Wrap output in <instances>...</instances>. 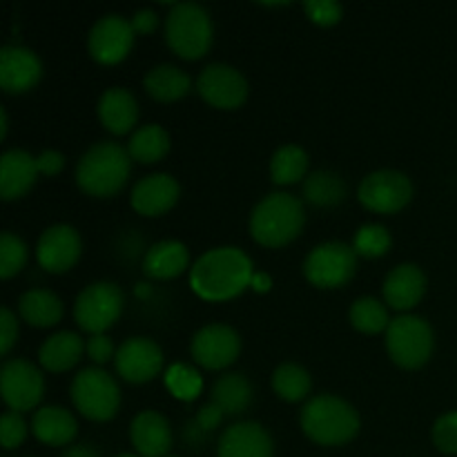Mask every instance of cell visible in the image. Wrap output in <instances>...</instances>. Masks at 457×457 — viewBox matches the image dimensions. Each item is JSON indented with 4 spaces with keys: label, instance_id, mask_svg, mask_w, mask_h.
I'll list each match as a JSON object with an SVG mask.
<instances>
[{
    "label": "cell",
    "instance_id": "cell-1",
    "mask_svg": "<svg viewBox=\"0 0 457 457\" xmlns=\"http://www.w3.org/2000/svg\"><path fill=\"white\" fill-rule=\"evenodd\" d=\"M253 281V262L237 245H221L201 254L190 268V286L208 302L237 297Z\"/></svg>",
    "mask_w": 457,
    "mask_h": 457
},
{
    "label": "cell",
    "instance_id": "cell-2",
    "mask_svg": "<svg viewBox=\"0 0 457 457\" xmlns=\"http://www.w3.org/2000/svg\"><path fill=\"white\" fill-rule=\"evenodd\" d=\"M132 170L128 147L114 141H98L79 159L76 183L92 196H114L125 186Z\"/></svg>",
    "mask_w": 457,
    "mask_h": 457
},
{
    "label": "cell",
    "instance_id": "cell-3",
    "mask_svg": "<svg viewBox=\"0 0 457 457\" xmlns=\"http://www.w3.org/2000/svg\"><path fill=\"white\" fill-rule=\"evenodd\" d=\"M302 431L321 446H339L360 433V413L337 395H317L299 413Z\"/></svg>",
    "mask_w": 457,
    "mask_h": 457
},
{
    "label": "cell",
    "instance_id": "cell-4",
    "mask_svg": "<svg viewBox=\"0 0 457 457\" xmlns=\"http://www.w3.org/2000/svg\"><path fill=\"white\" fill-rule=\"evenodd\" d=\"M306 214L303 204L290 192H272L254 205L250 214V235L257 244L279 248L302 232Z\"/></svg>",
    "mask_w": 457,
    "mask_h": 457
},
{
    "label": "cell",
    "instance_id": "cell-5",
    "mask_svg": "<svg viewBox=\"0 0 457 457\" xmlns=\"http://www.w3.org/2000/svg\"><path fill=\"white\" fill-rule=\"evenodd\" d=\"M165 40L174 54L195 61L212 45V21L199 3H177L165 16Z\"/></svg>",
    "mask_w": 457,
    "mask_h": 457
},
{
    "label": "cell",
    "instance_id": "cell-6",
    "mask_svg": "<svg viewBox=\"0 0 457 457\" xmlns=\"http://www.w3.org/2000/svg\"><path fill=\"white\" fill-rule=\"evenodd\" d=\"M70 397L76 411L94 422H107L114 418L120 406L119 384L98 366H87L71 379Z\"/></svg>",
    "mask_w": 457,
    "mask_h": 457
},
{
    "label": "cell",
    "instance_id": "cell-7",
    "mask_svg": "<svg viewBox=\"0 0 457 457\" xmlns=\"http://www.w3.org/2000/svg\"><path fill=\"white\" fill-rule=\"evenodd\" d=\"M436 337L427 320L420 315H400L386 328L388 357L402 369H420L433 355Z\"/></svg>",
    "mask_w": 457,
    "mask_h": 457
},
{
    "label": "cell",
    "instance_id": "cell-8",
    "mask_svg": "<svg viewBox=\"0 0 457 457\" xmlns=\"http://www.w3.org/2000/svg\"><path fill=\"white\" fill-rule=\"evenodd\" d=\"M123 312V290L114 281H94L85 286L74 303L76 324L89 335H103Z\"/></svg>",
    "mask_w": 457,
    "mask_h": 457
},
{
    "label": "cell",
    "instance_id": "cell-9",
    "mask_svg": "<svg viewBox=\"0 0 457 457\" xmlns=\"http://www.w3.org/2000/svg\"><path fill=\"white\" fill-rule=\"evenodd\" d=\"M357 253L344 241H324L303 259V275L317 288H339L355 277Z\"/></svg>",
    "mask_w": 457,
    "mask_h": 457
},
{
    "label": "cell",
    "instance_id": "cell-10",
    "mask_svg": "<svg viewBox=\"0 0 457 457\" xmlns=\"http://www.w3.org/2000/svg\"><path fill=\"white\" fill-rule=\"evenodd\" d=\"M360 204L370 212L393 214L404 208L413 196V183L400 170H375L360 183Z\"/></svg>",
    "mask_w": 457,
    "mask_h": 457
},
{
    "label": "cell",
    "instance_id": "cell-11",
    "mask_svg": "<svg viewBox=\"0 0 457 457\" xmlns=\"http://www.w3.org/2000/svg\"><path fill=\"white\" fill-rule=\"evenodd\" d=\"M0 393H3L4 404L16 413L31 411L43 400V373L40 369H36V364L22 360V357L4 361L0 369Z\"/></svg>",
    "mask_w": 457,
    "mask_h": 457
},
{
    "label": "cell",
    "instance_id": "cell-12",
    "mask_svg": "<svg viewBox=\"0 0 457 457\" xmlns=\"http://www.w3.org/2000/svg\"><path fill=\"white\" fill-rule=\"evenodd\" d=\"M196 89L210 105L219 110H237L248 98V80L228 62H210L196 79Z\"/></svg>",
    "mask_w": 457,
    "mask_h": 457
},
{
    "label": "cell",
    "instance_id": "cell-13",
    "mask_svg": "<svg viewBox=\"0 0 457 457\" xmlns=\"http://www.w3.org/2000/svg\"><path fill=\"white\" fill-rule=\"evenodd\" d=\"M134 27L119 13H105L92 25L87 34V49L94 61L114 65L123 61L134 45Z\"/></svg>",
    "mask_w": 457,
    "mask_h": 457
},
{
    "label": "cell",
    "instance_id": "cell-14",
    "mask_svg": "<svg viewBox=\"0 0 457 457\" xmlns=\"http://www.w3.org/2000/svg\"><path fill=\"white\" fill-rule=\"evenodd\" d=\"M190 353L199 366L208 370H221L230 366L241 353V337L232 326L208 324L195 333Z\"/></svg>",
    "mask_w": 457,
    "mask_h": 457
},
{
    "label": "cell",
    "instance_id": "cell-15",
    "mask_svg": "<svg viewBox=\"0 0 457 457\" xmlns=\"http://www.w3.org/2000/svg\"><path fill=\"white\" fill-rule=\"evenodd\" d=\"M114 364L125 382H150L163 369V351L150 337H129L116 348Z\"/></svg>",
    "mask_w": 457,
    "mask_h": 457
},
{
    "label": "cell",
    "instance_id": "cell-16",
    "mask_svg": "<svg viewBox=\"0 0 457 457\" xmlns=\"http://www.w3.org/2000/svg\"><path fill=\"white\" fill-rule=\"evenodd\" d=\"M83 241L76 228L67 223L49 226L36 245V259L47 272H67L80 257Z\"/></svg>",
    "mask_w": 457,
    "mask_h": 457
},
{
    "label": "cell",
    "instance_id": "cell-17",
    "mask_svg": "<svg viewBox=\"0 0 457 457\" xmlns=\"http://www.w3.org/2000/svg\"><path fill=\"white\" fill-rule=\"evenodd\" d=\"M43 76L38 54L21 45H4L0 49V87L9 94H21L34 87Z\"/></svg>",
    "mask_w": 457,
    "mask_h": 457
},
{
    "label": "cell",
    "instance_id": "cell-18",
    "mask_svg": "<svg viewBox=\"0 0 457 457\" xmlns=\"http://www.w3.org/2000/svg\"><path fill=\"white\" fill-rule=\"evenodd\" d=\"M181 195V186L177 179L168 172H154L138 179L132 187V208L145 217H159L168 212Z\"/></svg>",
    "mask_w": 457,
    "mask_h": 457
},
{
    "label": "cell",
    "instance_id": "cell-19",
    "mask_svg": "<svg viewBox=\"0 0 457 457\" xmlns=\"http://www.w3.org/2000/svg\"><path fill=\"white\" fill-rule=\"evenodd\" d=\"M275 445L259 422H237L223 431L217 445V457H272Z\"/></svg>",
    "mask_w": 457,
    "mask_h": 457
},
{
    "label": "cell",
    "instance_id": "cell-20",
    "mask_svg": "<svg viewBox=\"0 0 457 457\" xmlns=\"http://www.w3.org/2000/svg\"><path fill=\"white\" fill-rule=\"evenodd\" d=\"M129 437L141 457H165L172 449V428L156 411H141L129 424Z\"/></svg>",
    "mask_w": 457,
    "mask_h": 457
},
{
    "label": "cell",
    "instance_id": "cell-21",
    "mask_svg": "<svg viewBox=\"0 0 457 457\" xmlns=\"http://www.w3.org/2000/svg\"><path fill=\"white\" fill-rule=\"evenodd\" d=\"M384 299L395 311H411L418 306L427 290V277L415 263H400L384 279Z\"/></svg>",
    "mask_w": 457,
    "mask_h": 457
},
{
    "label": "cell",
    "instance_id": "cell-22",
    "mask_svg": "<svg viewBox=\"0 0 457 457\" xmlns=\"http://www.w3.org/2000/svg\"><path fill=\"white\" fill-rule=\"evenodd\" d=\"M38 163L25 150H7L0 156V196L13 201L25 196L38 177Z\"/></svg>",
    "mask_w": 457,
    "mask_h": 457
},
{
    "label": "cell",
    "instance_id": "cell-23",
    "mask_svg": "<svg viewBox=\"0 0 457 457\" xmlns=\"http://www.w3.org/2000/svg\"><path fill=\"white\" fill-rule=\"evenodd\" d=\"M31 433L47 446H65L79 433V422L65 406H43L31 418Z\"/></svg>",
    "mask_w": 457,
    "mask_h": 457
},
{
    "label": "cell",
    "instance_id": "cell-24",
    "mask_svg": "<svg viewBox=\"0 0 457 457\" xmlns=\"http://www.w3.org/2000/svg\"><path fill=\"white\" fill-rule=\"evenodd\" d=\"M98 116L112 134H125L137 125L138 103L129 89L110 87L98 98Z\"/></svg>",
    "mask_w": 457,
    "mask_h": 457
},
{
    "label": "cell",
    "instance_id": "cell-25",
    "mask_svg": "<svg viewBox=\"0 0 457 457\" xmlns=\"http://www.w3.org/2000/svg\"><path fill=\"white\" fill-rule=\"evenodd\" d=\"M85 348H87V342H83L79 333L61 330L45 339L38 351V361L43 369L52 370V373H65L79 364Z\"/></svg>",
    "mask_w": 457,
    "mask_h": 457
},
{
    "label": "cell",
    "instance_id": "cell-26",
    "mask_svg": "<svg viewBox=\"0 0 457 457\" xmlns=\"http://www.w3.org/2000/svg\"><path fill=\"white\" fill-rule=\"evenodd\" d=\"M190 263V253L181 241H159L143 257V272L154 279H172L179 277Z\"/></svg>",
    "mask_w": 457,
    "mask_h": 457
},
{
    "label": "cell",
    "instance_id": "cell-27",
    "mask_svg": "<svg viewBox=\"0 0 457 457\" xmlns=\"http://www.w3.org/2000/svg\"><path fill=\"white\" fill-rule=\"evenodd\" d=\"M18 312H21V317L29 326L49 328V326L58 324L62 320L65 308H62L58 295H54L52 290L31 288L22 293L21 299H18Z\"/></svg>",
    "mask_w": 457,
    "mask_h": 457
},
{
    "label": "cell",
    "instance_id": "cell-28",
    "mask_svg": "<svg viewBox=\"0 0 457 457\" xmlns=\"http://www.w3.org/2000/svg\"><path fill=\"white\" fill-rule=\"evenodd\" d=\"M143 87L147 89L152 98L161 103H172L186 96L192 87V79L187 71L179 70L177 65L170 62H161V65L152 67L143 79Z\"/></svg>",
    "mask_w": 457,
    "mask_h": 457
},
{
    "label": "cell",
    "instance_id": "cell-29",
    "mask_svg": "<svg viewBox=\"0 0 457 457\" xmlns=\"http://www.w3.org/2000/svg\"><path fill=\"white\" fill-rule=\"evenodd\" d=\"M302 195L317 208H333L346 199L348 187L346 181L333 170H315L303 179Z\"/></svg>",
    "mask_w": 457,
    "mask_h": 457
},
{
    "label": "cell",
    "instance_id": "cell-30",
    "mask_svg": "<svg viewBox=\"0 0 457 457\" xmlns=\"http://www.w3.org/2000/svg\"><path fill=\"white\" fill-rule=\"evenodd\" d=\"M210 402L223 411V415H239L253 402V384L245 379L244 373H226L214 382Z\"/></svg>",
    "mask_w": 457,
    "mask_h": 457
},
{
    "label": "cell",
    "instance_id": "cell-31",
    "mask_svg": "<svg viewBox=\"0 0 457 457\" xmlns=\"http://www.w3.org/2000/svg\"><path fill=\"white\" fill-rule=\"evenodd\" d=\"M170 150V134L161 125L147 123L134 129L128 141V152L132 161L138 163H156L163 159Z\"/></svg>",
    "mask_w": 457,
    "mask_h": 457
},
{
    "label": "cell",
    "instance_id": "cell-32",
    "mask_svg": "<svg viewBox=\"0 0 457 457\" xmlns=\"http://www.w3.org/2000/svg\"><path fill=\"white\" fill-rule=\"evenodd\" d=\"M308 154L299 145H281L270 159V179L277 186H290L306 179Z\"/></svg>",
    "mask_w": 457,
    "mask_h": 457
},
{
    "label": "cell",
    "instance_id": "cell-33",
    "mask_svg": "<svg viewBox=\"0 0 457 457\" xmlns=\"http://www.w3.org/2000/svg\"><path fill=\"white\" fill-rule=\"evenodd\" d=\"M311 375L299 364H281L272 373V388L286 402H302L311 393Z\"/></svg>",
    "mask_w": 457,
    "mask_h": 457
},
{
    "label": "cell",
    "instance_id": "cell-34",
    "mask_svg": "<svg viewBox=\"0 0 457 457\" xmlns=\"http://www.w3.org/2000/svg\"><path fill=\"white\" fill-rule=\"evenodd\" d=\"M348 317H351V324L355 326L360 333H366V335L382 333V330H386L388 324H391V317H388L386 306L375 297L355 299Z\"/></svg>",
    "mask_w": 457,
    "mask_h": 457
},
{
    "label": "cell",
    "instance_id": "cell-35",
    "mask_svg": "<svg viewBox=\"0 0 457 457\" xmlns=\"http://www.w3.org/2000/svg\"><path fill=\"white\" fill-rule=\"evenodd\" d=\"M27 263V245L13 232L4 230L0 235V277L3 279H12L13 275L25 268Z\"/></svg>",
    "mask_w": 457,
    "mask_h": 457
},
{
    "label": "cell",
    "instance_id": "cell-36",
    "mask_svg": "<svg viewBox=\"0 0 457 457\" xmlns=\"http://www.w3.org/2000/svg\"><path fill=\"white\" fill-rule=\"evenodd\" d=\"M353 248H355L360 257H382L391 248V232L382 223H366V226L357 230Z\"/></svg>",
    "mask_w": 457,
    "mask_h": 457
},
{
    "label": "cell",
    "instance_id": "cell-37",
    "mask_svg": "<svg viewBox=\"0 0 457 457\" xmlns=\"http://www.w3.org/2000/svg\"><path fill=\"white\" fill-rule=\"evenodd\" d=\"M165 382H168L170 391H172L177 397H183V400H192L201 388L199 375H196L190 366H183V364L172 366V369L168 370Z\"/></svg>",
    "mask_w": 457,
    "mask_h": 457
},
{
    "label": "cell",
    "instance_id": "cell-38",
    "mask_svg": "<svg viewBox=\"0 0 457 457\" xmlns=\"http://www.w3.org/2000/svg\"><path fill=\"white\" fill-rule=\"evenodd\" d=\"M433 445L446 455L457 453V411L440 415L433 424Z\"/></svg>",
    "mask_w": 457,
    "mask_h": 457
},
{
    "label": "cell",
    "instance_id": "cell-39",
    "mask_svg": "<svg viewBox=\"0 0 457 457\" xmlns=\"http://www.w3.org/2000/svg\"><path fill=\"white\" fill-rule=\"evenodd\" d=\"M25 437L27 424L22 420V415L16 413V411H7L3 415V420H0V442H3V446L7 451H12L16 446H21L25 442Z\"/></svg>",
    "mask_w": 457,
    "mask_h": 457
},
{
    "label": "cell",
    "instance_id": "cell-40",
    "mask_svg": "<svg viewBox=\"0 0 457 457\" xmlns=\"http://www.w3.org/2000/svg\"><path fill=\"white\" fill-rule=\"evenodd\" d=\"M303 12L315 25L328 27L342 21L344 7L335 0H308V3H303Z\"/></svg>",
    "mask_w": 457,
    "mask_h": 457
},
{
    "label": "cell",
    "instance_id": "cell-41",
    "mask_svg": "<svg viewBox=\"0 0 457 457\" xmlns=\"http://www.w3.org/2000/svg\"><path fill=\"white\" fill-rule=\"evenodd\" d=\"M18 339V320L7 306L0 311V353L7 355Z\"/></svg>",
    "mask_w": 457,
    "mask_h": 457
},
{
    "label": "cell",
    "instance_id": "cell-42",
    "mask_svg": "<svg viewBox=\"0 0 457 457\" xmlns=\"http://www.w3.org/2000/svg\"><path fill=\"white\" fill-rule=\"evenodd\" d=\"M85 353H87L89 360L96 361V364H105L112 357H116L114 344H112V339L107 337V335H89Z\"/></svg>",
    "mask_w": 457,
    "mask_h": 457
},
{
    "label": "cell",
    "instance_id": "cell-43",
    "mask_svg": "<svg viewBox=\"0 0 457 457\" xmlns=\"http://www.w3.org/2000/svg\"><path fill=\"white\" fill-rule=\"evenodd\" d=\"M36 163H38V172L54 177V174L61 172L65 168V156L56 150H45L43 154L36 156Z\"/></svg>",
    "mask_w": 457,
    "mask_h": 457
},
{
    "label": "cell",
    "instance_id": "cell-44",
    "mask_svg": "<svg viewBox=\"0 0 457 457\" xmlns=\"http://www.w3.org/2000/svg\"><path fill=\"white\" fill-rule=\"evenodd\" d=\"M129 22H132L137 34H152V31H156V27H159V16H156L154 9L143 7L134 13Z\"/></svg>",
    "mask_w": 457,
    "mask_h": 457
},
{
    "label": "cell",
    "instance_id": "cell-45",
    "mask_svg": "<svg viewBox=\"0 0 457 457\" xmlns=\"http://www.w3.org/2000/svg\"><path fill=\"white\" fill-rule=\"evenodd\" d=\"M221 418H223V411L210 402L208 406H204V409L199 411V415H196V424H199L201 431H212V428H217L219 424H221Z\"/></svg>",
    "mask_w": 457,
    "mask_h": 457
},
{
    "label": "cell",
    "instance_id": "cell-46",
    "mask_svg": "<svg viewBox=\"0 0 457 457\" xmlns=\"http://www.w3.org/2000/svg\"><path fill=\"white\" fill-rule=\"evenodd\" d=\"M62 457H98L96 451L87 445H79V446H70V449L62 453Z\"/></svg>",
    "mask_w": 457,
    "mask_h": 457
},
{
    "label": "cell",
    "instance_id": "cell-47",
    "mask_svg": "<svg viewBox=\"0 0 457 457\" xmlns=\"http://www.w3.org/2000/svg\"><path fill=\"white\" fill-rule=\"evenodd\" d=\"M7 128H9V119H7V110L0 107V137H7Z\"/></svg>",
    "mask_w": 457,
    "mask_h": 457
},
{
    "label": "cell",
    "instance_id": "cell-48",
    "mask_svg": "<svg viewBox=\"0 0 457 457\" xmlns=\"http://www.w3.org/2000/svg\"><path fill=\"white\" fill-rule=\"evenodd\" d=\"M116 457H141V455H134V453H120V455H116Z\"/></svg>",
    "mask_w": 457,
    "mask_h": 457
},
{
    "label": "cell",
    "instance_id": "cell-49",
    "mask_svg": "<svg viewBox=\"0 0 457 457\" xmlns=\"http://www.w3.org/2000/svg\"><path fill=\"white\" fill-rule=\"evenodd\" d=\"M165 457H177V455H165Z\"/></svg>",
    "mask_w": 457,
    "mask_h": 457
}]
</instances>
